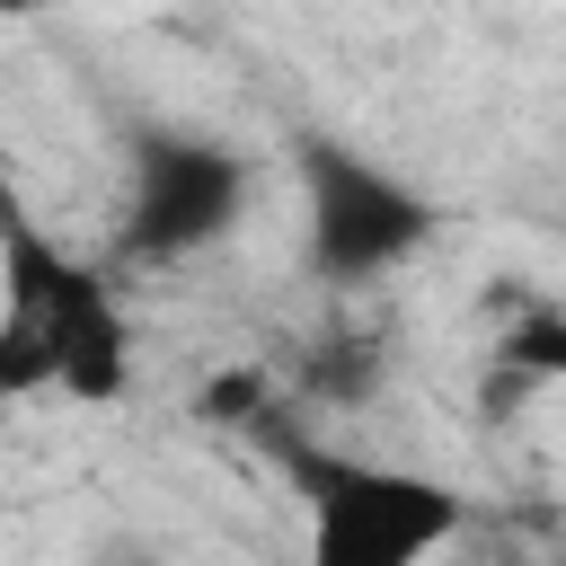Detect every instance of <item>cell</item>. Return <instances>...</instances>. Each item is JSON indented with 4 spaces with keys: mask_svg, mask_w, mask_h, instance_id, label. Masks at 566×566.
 <instances>
[{
    "mask_svg": "<svg viewBox=\"0 0 566 566\" xmlns=\"http://www.w3.org/2000/svg\"><path fill=\"white\" fill-rule=\"evenodd\" d=\"M35 9H53V0H0V18H35Z\"/></svg>",
    "mask_w": 566,
    "mask_h": 566,
    "instance_id": "ba28073f",
    "label": "cell"
},
{
    "mask_svg": "<svg viewBox=\"0 0 566 566\" xmlns=\"http://www.w3.org/2000/svg\"><path fill=\"white\" fill-rule=\"evenodd\" d=\"M256 203V168L195 133V124H133L124 133V221H115V248L133 265H177V256H203L221 248Z\"/></svg>",
    "mask_w": 566,
    "mask_h": 566,
    "instance_id": "277c9868",
    "label": "cell"
},
{
    "mask_svg": "<svg viewBox=\"0 0 566 566\" xmlns=\"http://www.w3.org/2000/svg\"><path fill=\"white\" fill-rule=\"evenodd\" d=\"M71 398L115 407L133 389V318L115 283L71 256L18 186H0V398Z\"/></svg>",
    "mask_w": 566,
    "mask_h": 566,
    "instance_id": "6da1fadb",
    "label": "cell"
},
{
    "mask_svg": "<svg viewBox=\"0 0 566 566\" xmlns=\"http://www.w3.org/2000/svg\"><path fill=\"white\" fill-rule=\"evenodd\" d=\"M265 442V460L292 478L301 522H310V566H424L460 539L469 495L433 469L407 460H371V451H336L310 433H283L274 416L248 424Z\"/></svg>",
    "mask_w": 566,
    "mask_h": 566,
    "instance_id": "7a4b0ae2",
    "label": "cell"
},
{
    "mask_svg": "<svg viewBox=\"0 0 566 566\" xmlns=\"http://www.w3.org/2000/svg\"><path fill=\"white\" fill-rule=\"evenodd\" d=\"M495 363H513V371H557L566 363V318H557L548 292H531L513 310V327H495Z\"/></svg>",
    "mask_w": 566,
    "mask_h": 566,
    "instance_id": "5b68a950",
    "label": "cell"
},
{
    "mask_svg": "<svg viewBox=\"0 0 566 566\" xmlns=\"http://www.w3.org/2000/svg\"><path fill=\"white\" fill-rule=\"evenodd\" d=\"M292 168H301V256L318 283H380L407 256H424L442 230V203L416 177H398L389 159L336 133H301Z\"/></svg>",
    "mask_w": 566,
    "mask_h": 566,
    "instance_id": "3957f363",
    "label": "cell"
},
{
    "mask_svg": "<svg viewBox=\"0 0 566 566\" xmlns=\"http://www.w3.org/2000/svg\"><path fill=\"white\" fill-rule=\"evenodd\" d=\"M371 380H380V345H327V363H310V389L318 398H371Z\"/></svg>",
    "mask_w": 566,
    "mask_h": 566,
    "instance_id": "8992f818",
    "label": "cell"
},
{
    "mask_svg": "<svg viewBox=\"0 0 566 566\" xmlns=\"http://www.w3.org/2000/svg\"><path fill=\"white\" fill-rule=\"evenodd\" d=\"M195 416H203V424H256V416H265V380H256V371H221V380L195 389Z\"/></svg>",
    "mask_w": 566,
    "mask_h": 566,
    "instance_id": "52a82bcc",
    "label": "cell"
}]
</instances>
